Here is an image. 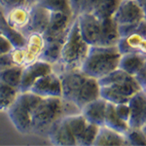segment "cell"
I'll return each instance as SVG.
<instances>
[{"mask_svg":"<svg viewBox=\"0 0 146 146\" xmlns=\"http://www.w3.org/2000/svg\"><path fill=\"white\" fill-rule=\"evenodd\" d=\"M58 76L62 83L60 98L75 105L80 111L87 103L100 96L98 79L88 76L80 69L60 72Z\"/></svg>","mask_w":146,"mask_h":146,"instance_id":"obj_1","label":"cell"},{"mask_svg":"<svg viewBox=\"0 0 146 146\" xmlns=\"http://www.w3.org/2000/svg\"><path fill=\"white\" fill-rule=\"evenodd\" d=\"M80 33L90 46H115L120 34L114 19H100L89 13H80L76 17Z\"/></svg>","mask_w":146,"mask_h":146,"instance_id":"obj_2","label":"cell"},{"mask_svg":"<svg viewBox=\"0 0 146 146\" xmlns=\"http://www.w3.org/2000/svg\"><path fill=\"white\" fill-rule=\"evenodd\" d=\"M98 81L100 98L113 104L128 102L131 96L142 90L133 75L128 74L120 68Z\"/></svg>","mask_w":146,"mask_h":146,"instance_id":"obj_3","label":"cell"},{"mask_svg":"<svg viewBox=\"0 0 146 146\" xmlns=\"http://www.w3.org/2000/svg\"><path fill=\"white\" fill-rule=\"evenodd\" d=\"M89 48L90 45L82 37L75 18L62 43L60 60L53 65V71L58 74L67 70L80 69L88 54Z\"/></svg>","mask_w":146,"mask_h":146,"instance_id":"obj_4","label":"cell"},{"mask_svg":"<svg viewBox=\"0 0 146 146\" xmlns=\"http://www.w3.org/2000/svg\"><path fill=\"white\" fill-rule=\"evenodd\" d=\"M120 58L117 45L90 46L80 70L98 80L118 68Z\"/></svg>","mask_w":146,"mask_h":146,"instance_id":"obj_5","label":"cell"},{"mask_svg":"<svg viewBox=\"0 0 146 146\" xmlns=\"http://www.w3.org/2000/svg\"><path fill=\"white\" fill-rule=\"evenodd\" d=\"M69 106L75 105L63 100L60 96L42 98L32 112L31 133L46 135L49 128L56 121L70 114L67 111Z\"/></svg>","mask_w":146,"mask_h":146,"instance_id":"obj_6","label":"cell"},{"mask_svg":"<svg viewBox=\"0 0 146 146\" xmlns=\"http://www.w3.org/2000/svg\"><path fill=\"white\" fill-rule=\"evenodd\" d=\"M41 96L30 91L19 93L17 98L6 110L15 128L22 133H31V116Z\"/></svg>","mask_w":146,"mask_h":146,"instance_id":"obj_7","label":"cell"},{"mask_svg":"<svg viewBox=\"0 0 146 146\" xmlns=\"http://www.w3.org/2000/svg\"><path fill=\"white\" fill-rule=\"evenodd\" d=\"M145 14L135 0H121L112 16L118 25L120 37L135 31L141 21L145 20Z\"/></svg>","mask_w":146,"mask_h":146,"instance_id":"obj_8","label":"cell"},{"mask_svg":"<svg viewBox=\"0 0 146 146\" xmlns=\"http://www.w3.org/2000/svg\"><path fill=\"white\" fill-rule=\"evenodd\" d=\"M75 18L60 12H51L50 21L42 34L44 43L63 42Z\"/></svg>","mask_w":146,"mask_h":146,"instance_id":"obj_9","label":"cell"},{"mask_svg":"<svg viewBox=\"0 0 146 146\" xmlns=\"http://www.w3.org/2000/svg\"><path fill=\"white\" fill-rule=\"evenodd\" d=\"M53 71V65L41 60H35L23 66L22 79H21L19 92H27L30 90L35 82L40 77Z\"/></svg>","mask_w":146,"mask_h":146,"instance_id":"obj_10","label":"cell"},{"mask_svg":"<svg viewBox=\"0 0 146 146\" xmlns=\"http://www.w3.org/2000/svg\"><path fill=\"white\" fill-rule=\"evenodd\" d=\"M51 12L38 4L29 6V15L25 27L22 29V33L25 38L29 34H43L50 21Z\"/></svg>","mask_w":146,"mask_h":146,"instance_id":"obj_11","label":"cell"},{"mask_svg":"<svg viewBox=\"0 0 146 146\" xmlns=\"http://www.w3.org/2000/svg\"><path fill=\"white\" fill-rule=\"evenodd\" d=\"M129 107V127L131 129L145 128L146 124V96L145 91L141 90L133 95L128 101Z\"/></svg>","mask_w":146,"mask_h":146,"instance_id":"obj_12","label":"cell"},{"mask_svg":"<svg viewBox=\"0 0 146 146\" xmlns=\"http://www.w3.org/2000/svg\"><path fill=\"white\" fill-rule=\"evenodd\" d=\"M30 92L41 98L62 96V83L58 73L52 71L40 77L30 88Z\"/></svg>","mask_w":146,"mask_h":146,"instance_id":"obj_13","label":"cell"},{"mask_svg":"<svg viewBox=\"0 0 146 146\" xmlns=\"http://www.w3.org/2000/svg\"><path fill=\"white\" fill-rule=\"evenodd\" d=\"M121 0H82L80 13H89L100 19L111 18Z\"/></svg>","mask_w":146,"mask_h":146,"instance_id":"obj_14","label":"cell"},{"mask_svg":"<svg viewBox=\"0 0 146 146\" xmlns=\"http://www.w3.org/2000/svg\"><path fill=\"white\" fill-rule=\"evenodd\" d=\"M46 135L54 145H77L76 139L63 117L52 125Z\"/></svg>","mask_w":146,"mask_h":146,"instance_id":"obj_15","label":"cell"},{"mask_svg":"<svg viewBox=\"0 0 146 146\" xmlns=\"http://www.w3.org/2000/svg\"><path fill=\"white\" fill-rule=\"evenodd\" d=\"M117 47L121 55L129 53L145 54L146 35L139 33L137 30L129 33L124 37H120Z\"/></svg>","mask_w":146,"mask_h":146,"instance_id":"obj_16","label":"cell"},{"mask_svg":"<svg viewBox=\"0 0 146 146\" xmlns=\"http://www.w3.org/2000/svg\"><path fill=\"white\" fill-rule=\"evenodd\" d=\"M107 101L102 98L87 103L81 109V112L86 120L90 123L98 125V127L104 126L105 113H106Z\"/></svg>","mask_w":146,"mask_h":146,"instance_id":"obj_17","label":"cell"},{"mask_svg":"<svg viewBox=\"0 0 146 146\" xmlns=\"http://www.w3.org/2000/svg\"><path fill=\"white\" fill-rule=\"evenodd\" d=\"M146 65L145 54L129 53L121 55L118 68L127 72L129 75H135L142 66Z\"/></svg>","mask_w":146,"mask_h":146,"instance_id":"obj_18","label":"cell"},{"mask_svg":"<svg viewBox=\"0 0 146 146\" xmlns=\"http://www.w3.org/2000/svg\"><path fill=\"white\" fill-rule=\"evenodd\" d=\"M95 146H107V145H127L125 135L113 131L105 126L100 127L98 133L96 135V140L94 142Z\"/></svg>","mask_w":146,"mask_h":146,"instance_id":"obj_19","label":"cell"},{"mask_svg":"<svg viewBox=\"0 0 146 146\" xmlns=\"http://www.w3.org/2000/svg\"><path fill=\"white\" fill-rule=\"evenodd\" d=\"M28 15H29V6L27 5L18 7L4 13V17L8 25L18 29L19 31H22L23 28L25 27L28 20Z\"/></svg>","mask_w":146,"mask_h":146,"instance_id":"obj_20","label":"cell"},{"mask_svg":"<svg viewBox=\"0 0 146 146\" xmlns=\"http://www.w3.org/2000/svg\"><path fill=\"white\" fill-rule=\"evenodd\" d=\"M0 32H2L9 39L15 49H22L25 47L27 44L25 36L18 29L8 25L4 17V14H2L1 12H0Z\"/></svg>","mask_w":146,"mask_h":146,"instance_id":"obj_21","label":"cell"},{"mask_svg":"<svg viewBox=\"0 0 146 146\" xmlns=\"http://www.w3.org/2000/svg\"><path fill=\"white\" fill-rule=\"evenodd\" d=\"M104 126L117 131V133H122V135H125L129 129L128 122L120 118L116 111H115V104L110 102H107Z\"/></svg>","mask_w":146,"mask_h":146,"instance_id":"obj_22","label":"cell"},{"mask_svg":"<svg viewBox=\"0 0 146 146\" xmlns=\"http://www.w3.org/2000/svg\"><path fill=\"white\" fill-rule=\"evenodd\" d=\"M63 42H48L44 43L42 51L40 52L37 60H41L44 62L55 65L60 60V50H62Z\"/></svg>","mask_w":146,"mask_h":146,"instance_id":"obj_23","label":"cell"},{"mask_svg":"<svg viewBox=\"0 0 146 146\" xmlns=\"http://www.w3.org/2000/svg\"><path fill=\"white\" fill-rule=\"evenodd\" d=\"M23 73V66L12 65L0 71V81L19 90Z\"/></svg>","mask_w":146,"mask_h":146,"instance_id":"obj_24","label":"cell"},{"mask_svg":"<svg viewBox=\"0 0 146 146\" xmlns=\"http://www.w3.org/2000/svg\"><path fill=\"white\" fill-rule=\"evenodd\" d=\"M19 90L0 81V111H6L15 101Z\"/></svg>","mask_w":146,"mask_h":146,"instance_id":"obj_25","label":"cell"},{"mask_svg":"<svg viewBox=\"0 0 146 146\" xmlns=\"http://www.w3.org/2000/svg\"><path fill=\"white\" fill-rule=\"evenodd\" d=\"M37 4L47 9L49 12H60L74 18L69 0H40Z\"/></svg>","mask_w":146,"mask_h":146,"instance_id":"obj_26","label":"cell"},{"mask_svg":"<svg viewBox=\"0 0 146 146\" xmlns=\"http://www.w3.org/2000/svg\"><path fill=\"white\" fill-rule=\"evenodd\" d=\"M98 129H100V127L98 125H95L89 122L86 129H85L84 133H82V135L80 136V138L78 139L77 145H86V146L93 145L96 140V135L98 133Z\"/></svg>","mask_w":146,"mask_h":146,"instance_id":"obj_27","label":"cell"},{"mask_svg":"<svg viewBox=\"0 0 146 146\" xmlns=\"http://www.w3.org/2000/svg\"><path fill=\"white\" fill-rule=\"evenodd\" d=\"M127 145H145V128L129 129L125 133Z\"/></svg>","mask_w":146,"mask_h":146,"instance_id":"obj_28","label":"cell"},{"mask_svg":"<svg viewBox=\"0 0 146 146\" xmlns=\"http://www.w3.org/2000/svg\"><path fill=\"white\" fill-rule=\"evenodd\" d=\"M115 111L118 114V116L124 121L128 122L129 117V107L128 102L125 103H118L115 104Z\"/></svg>","mask_w":146,"mask_h":146,"instance_id":"obj_29","label":"cell"},{"mask_svg":"<svg viewBox=\"0 0 146 146\" xmlns=\"http://www.w3.org/2000/svg\"><path fill=\"white\" fill-rule=\"evenodd\" d=\"M13 49L15 48L12 45L11 42L9 41V39L2 32H0V56L10 53Z\"/></svg>","mask_w":146,"mask_h":146,"instance_id":"obj_30","label":"cell"},{"mask_svg":"<svg viewBox=\"0 0 146 146\" xmlns=\"http://www.w3.org/2000/svg\"><path fill=\"white\" fill-rule=\"evenodd\" d=\"M25 5H27V0H2L1 3V6L5 9V12Z\"/></svg>","mask_w":146,"mask_h":146,"instance_id":"obj_31","label":"cell"},{"mask_svg":"<svg viewBox=\"0 0 146 146\" xmlns=\"http://www.w3.org/2000/svg\"><path fill=\"white\" fill-rule=\"evenodd\" d=\"M133 77H135V79L136 80V82H137V83L139 84V86L141 87V89L145 91V83H146V65H144V66L141 67L140 69L138 70V71L136 72L135 75H133Z\"/></svg>","mask_w":146,"mask_h":146,"instance_id":"obj_32","label":"cell"},{"mask_svg":"<svg viewBox=\"0 0 146 146\" xmlns=\"http://www.w3.org/2000/svg\"><path fill=\"white\" fill-rule=\"evenodd\" d=\"M12 65H16L13 62V58L11 56V52L5 55L0 56V71L5 69L7 67H10Z\"/></svg>","mask_w":146,"mask_h":146,"instance_id":"obj_33","label":"cell"},{"mask_svg":"<svg viewBox=\"0 0 146 146\" xmlns=\"http://www.w3.org/2000/svg\"><path fill=\"white\" fill-rule=\"evenodd\" d=\"M69 3H70V6H71L73 16H74V18H76L79 14L80 6H81L82 0H69Z\"/></svg>","mask_w":146,"mask_h":146,"instance_id":"obj_34","label":"cell"},{"mask_svg":"<svg viewBox=\"0 0 146 146\" xmlns=\"http://www.w3.org/2000/svg\"><path fill=\"white\" fill-rule=\"evenodd\" d=\"M40 0H27V6H31V5H35V4H37Z\"/></svg>","mask_w":146,"mask_h":146,"instance_id":"obj_35","label":"cell"},{"mask_svg":"<svg viewBox=\"0 0 146 146\" xmlns=\"http://www.w3.org/2000/svg\"><path fill=\"white\" fill-rule=\"evenodd\" d=\"M1 3H2V0H0V5H1Z\"/></svg>","mask_w":146,"mask_h":146,"instance_id":"obj_36","label":"cell"}]
</instances>
